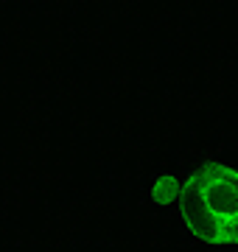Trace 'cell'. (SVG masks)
I'll return each instance as SVG.
<instances>
[{"instance_id": "cell-1", "label": "cell", "mask_w": 238, "mask_h": 252, "mask_svg": "<svg viewBox=\"0 0 238 252\" xmlns=\"http://www.w3.org/2000/svg\"><path fill=\"white\" fill-rule=\"evenodd\" d=\"M179 216L185 230L205 244H238V168L227 162H205L179 180Z\"/></svg>"}, {"instance_id": "cell-2", "label": "cell", "mask_w": 238, "mask_h": 252, "mask_svg": "<svg viewBox=\"0 0 238 252\" xmlns=\"http://www.w3.org/2000/svg\"><path fill=\"white\" fill-rule=\"evenodd\" d=\"M177 196H179V180L177 177H160V180L151 185V199L157 205H177Z\"/></svg>"}]
</instances>
